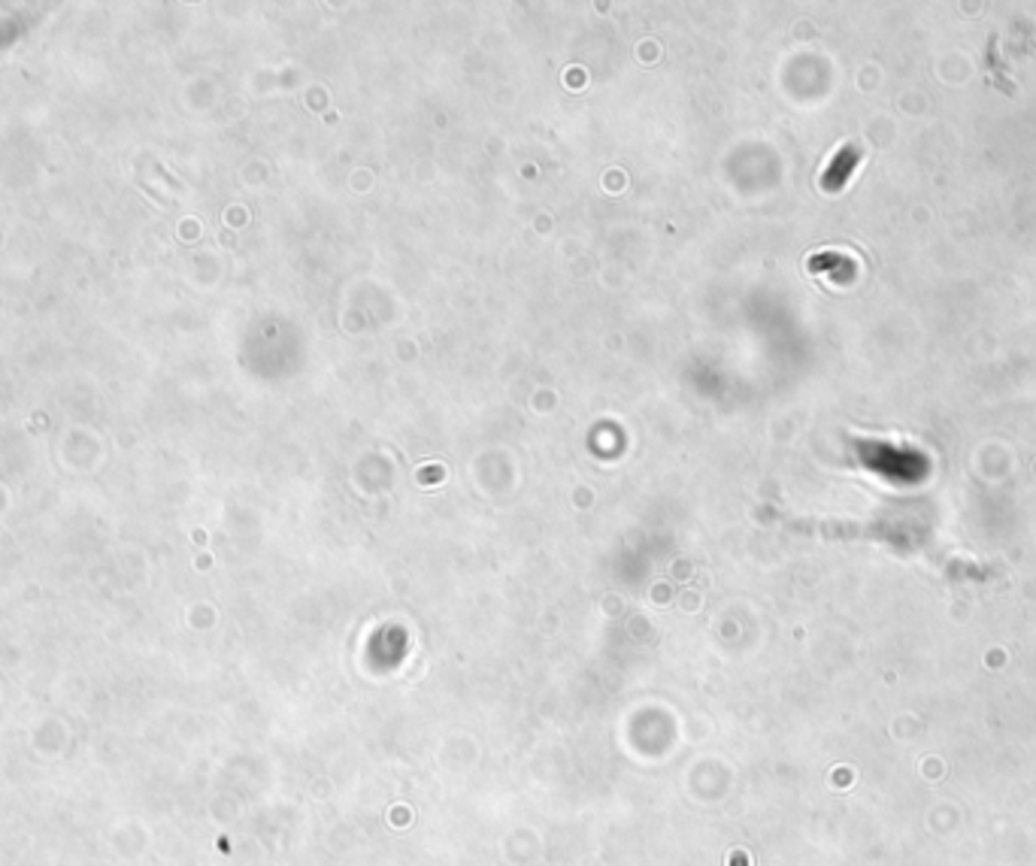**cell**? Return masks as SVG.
Returning a JSON list of instances; mask_svg holds the SVG:
<instances>
[{
  "label": "cell",
  "mask_w": 1036,
  "mask_h": 866,
  "mask_svg": "<svg viewBox=\"0 0 1036 866\" xmlns=\"http://www.w3.org/2000/svg\"><path fill=\"white\" fill-rule=\"evenodd\" d=\"M858 158H861V152H858V148L854 146H849V148H843V152H840V155H837V164H833L831 167V173H828V176H824V188H840V185L845 183V179H849V173L854 171V164H858Z\"/></svg>",
  "instance_id": "6da1fadb"
}]
</instances>
